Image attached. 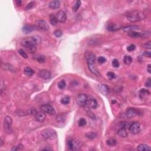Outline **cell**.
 <instances>
[{
  "label": "cell",
  "instance_id": "47",
  "mask_svg": "<svg viewBox=\"0 0 151 151\" xmlns=\"http://www.w3.org/2000/svg\"><path fill=\"white\" fill-rule=\"evenodd\" d=\"M151 78H148V80H146V82L145 83V86L146 87H150L151 85Z\"/></svg>",
  "mask_w": 151,
  "mask_h": 151
},
{
  "label": "cell",
  "instance_id": "28",
  "mask_svg": "<svg viewBox=\"0 0 151 151\" xmlns=\"http://www.w3.org/2000/svg\"><path fill=\"white\" fill-rule=\"evenodd\" d=\"M133 59L130 56H125L123 59V62L126 65H130L132 63Z\"/></svg>",
  "mask_w": 151,
  "mask_h": 151
},
{
  "label": "cell",
  "instance_id": "39",
  "mask_svg": "<svg viewBox=\"0 0 151 151\" xmlns=\"http://www.w3.org/2000/svg\"><path fill=\"white\" fill-rule=\"evenodd\" d=\"M54 35L56 37L59 38L62 36L63 33H62V31L60 30H56L54 31Z\"/></svg>",
  "mask_w": 151,
  "mask_h": 151
},
{
  "label": "cell",
  "instance_id": "51",
  "mask_svg": "<svg viewBox=\"0 0 151 151\" xmlns=\"http://www.w3.org/2000/svg\"><path fill=\"white\" fill-rule=\"evenodd\" d=\"M16 2L18 6H20L21 4H22V1H21V0H17V1H16Z\"/></svg>",
  "mask_w": 151,
  "mask_h": 151
},
{
  "label": "cell",
  "instance_id": "8",
  "mask_svg": "<svg viewBox=\"0 0 151 151\" xmlns=\"http://www.w3.org/2000/svg\"><path fill=\"white\" fill-rule=\"evenodd\" d=\"M43 112L46 113L50 115H54L56 114V111L54 108L50 105H43L41 108Z\"/></svg>",
  "mask_w": 151,
  "mask_h": 151
},
{
  "label": "cell",
  "instance_id": "37",
  "mask_svg": "<svg viewBox=\"0 0 151 151\" xmlns=\"http://www.w3.org/2000/svg\"><path fill=\"white\" fill-rule=\"evenodd\" d=\"M112 66L115 68L119 67L120 65L119 62L118 60H117V59H114V60L112 61Z\"/></svg>",
  "mask_w": 151,
  "mask_h": 151
},
{
  "label": "cell",
  "instance_id": "2",
  "mask_svg": "<svg viewBox=\"0 0 151 151\" xmlns=\"http://www.w3.org/2000/svg\"><path fill=\"white\" fill-rule=\"evenodd\" d=\"M146 18L145 14L140 11H132L127 15L128 20L131 22H136L143 20Z\"/></svg>",
  "mask_w": 151,
  "mask_h": 151
},
{
  "label": "cell",
  "instance_id": "9",
  "mask_svg": "<svg viewBox=\"0 0 151 151\" xmlns=\"http://www.w3.org/2000/svg\"><path fill=\"white\" fill-rule=\"evenodd\" d=\"M129 129L132 134H138L141 130V125L139 122H133L130 125Z\"/></svg>",
  "mask_w": 151,
  "mask_h": 151
},
{
  "label": "cell",
  "instance_id": "50",
  "mask_svg": "<svg viewBox=\"0 0 151 151\" xmlns=\"http://www.w3.org/2000/svg\"><path fill=\"white\" fill-rule=\"evenodd\" d=\"M147 70H148V72L149 74H151V66L150 64H149V65H148Z\"/></svg>",
  "mask_w": 151,
  "mask_h": 151
},
{
  "label": "cell",
  "instance_id": "46",
  "mask_svg": "<svg viewBox=\"0 0 151 151\" xmlns=\"http://www.w3.org/2000/svg\"><path fill=\"white\" fill-rule=\"evenodd\" d=\"M135 48H136V46L134 44H132L129 45V46L127 47L128 51H134V50H135Z\"/></svg>",
  "mask_w": 151,
  "mask_h": 151
},
{
  "label": "cell",
  "instance_id": "3",
  "mask_svg": "<svg viewBox=\"0 0 151 151\" xmlns=\"http://www.w3.org/2000/svg\"><path fill=\"white\" fill-rule=\"evenodd\" d=\"M67 145L68 148L71 151H79L82 148V142L79 140L71 139L68 141Z\"/></svg>",
  "mask_w": 151,
  "mask_h": 151
},
{
  "label": "cell",
  "instance_id": "22",
  "mask_svg": "<svg viewBox=\"0 0 151 151\" xmlns=\"http://www.w3.org/2000/svg\"><path fill=\"white\" fill-rule=\"evenodd\" d=\"M22 30L24 33L27 34V33H30L33 31L34 30V27L31 25H25V26L22 27Z\"/></svg>",
  "mask_w": 151,
  "mask_h": 151
},
{
  "label": "cell",
  "instance_id": "21",
  "mask_svg": "<svg viewBox=\"0 0 151 151\" xmlns=\"http://www.w3.org/2000/svg\"><path fill=\"white\" fill-rule=\"evenodd\" d=\"M122 28L124 31L129 33V32L135 31L136 30H139V27L137 26V25H129V26L123 27Z\"/></svg>",
  "mask_w": 151,
  "mask_h": 151
},
{
  "label": "cell",
  "instance_id": "16",
  "mask_svg": "<svg viewBox=\"0 0 151 151\" xmlns=\"http://www.w3.org/2000/svg\"><path fill=\"white\" fill-rule=\"evenodd\" d=\"M57 18L58 21L60 22H65L66 20L67 16L65 13L63 11H59L57 14Z\"/></svg>",
  "mask_w": 151,
  "mask_h": 151
},
{
  "label": "cell",
  "instance_id": "27",
  "mask_svg": "<svg viewBox=\"0 0 151 151\" xmlns=\"http://www.w3.org/2000/svg\"><path fill=\"white\" fill-rule=\"evenodd\" d=\"M24 73L27 76H32L34 74V71L32 68L28 67H26L24 70Z\"/></svg>",
  "mask_w": 151,
  "mask_h": 151
},
{
  "label": "cell",
  "instance_id": "29",
  "mask_svg": "<svg viewBox=\"0 0 151 151\" xmlns=\"http://www.w3.org/2000/svg\"><path fill=\"white\" fill-rule=\"evenodd\" d=\"M86 136L88 139H93L96 138L97 137V133H95V132H88V133H86Z\"/></svg>",
  "mask_w": 151,
  "mask_h": 151
},
{
  "label": "cell",
  "instance_id": "49",
  "mask_svg": "<svg viewBox=\"0 0 151 151\" xmlns=\"http://www.w3.org/2000/svg\"><path fill=\"white\" fill-rule=\"evenodd\" d=\"M88 115H89V116L90 117L91 119H95V115H94L93 113L89 111V112H88Z\"/></svg>",
  "mask_w": 151,
  "mask_h": 151
},
{
  "label": "cell",
  "instance_id": "26",
  "mask_svg": "<svg viewBox=\"0 0 151 151\" xmlns=\"http://www.w3.org/2000/svg\"><path fill=\"white\" fill-rule=\"evenodd\" d=\"M138 150L139 151H151V148L149 145L146 144H141L138 146Z\"/></svg>",
  "mask_w": 151,
  "mask_h": 151
},
{
  "label": "cell",
  "instance_id": "45",
  "mask_svg": "<svg viewBox=\"0 0 151 151\" xmlns=\"http://www.w3.org/2000/svg\"><path fill=\"white\" fill-rule=\"evenodd\" d=\"M27 49L29 51H30V53H34L36 51L37 47H36V46H32V47H29V48H27Z\"/></svg>",
  "mask_w": 151,
  "mask_h": 151
},
{
  "label": "cell",
  "instance_id": "13",
  "mask_svg": "<svg viewBox=\"0 0 151 151\" xmlns=\"http://www.w3.org/2000/svg\"><path fill=\"white\" fill-rule=\"evenodd\" d=\"M12 123H13V120L11 118L10 116H6L4 118V129L6 130H10L11 128V126Z\"/></svg>",
  "mask_w": 151,
  "mask_h": 151
},
{
  "label": "cell",
  "instance_id": "23",
  "mask_svg": "<svg viewBox=\"0 0 151 151\" xmlns=\"http://www.w3.org/2000/svg\"><path fill=\"white\" fill-rule=\"evenodd\" d=\"M117 134L120 136L122 138H126L128 136V132L126 131V129H125V128L121 127L119 129L118 132H117Z\"/></svg>",
  "mask_w": 151,
  "mask_h": 151
},
{
  "label": "cell",
  "instance_id": "40",
  "mask_svg": "<svg viewBox=\"0 0 151 151\" xmlns=\"http://www.w3.org/2000/svg\"><path fill=\"white\" fill-rule=\"evenodd\" d=\"M143 48H146V49H151V41H149L148 42H147L145 44H143L142 45Z\"/></svg>",
  "mask_w": 151,
  "mask_h": 151
},
{
  "label": "cell",
  "instance_id": "32",
  "mask_svg": "<svg viewBox=\"0 0 151 151\" xmlns=\"http://www.w3.org/2000/svg\"><path fill=\"white\" fill-rule=\"evenodd\" d=\"M57 86L60 89H65V86H66V83H65V82L64 80H60V82L58 83Z\"/></svg>",
  "mask_w": 151,
  "mask_h": 151
},
{
  "label": "cell",
  "instance_id": "36",
  "mask_svg": "<svg viewBox=\"0 0 151 151\" xmlns=\"http://www.w3.org/2000/svg\"><path fill=\"white\" fill-rule=\"evenodd\" d=\"M23 148H24L23 145L21 144H19L17 146H13V148L11 149V151H21V150H22Z\"/></svg>",
  "mask_w": 151,
  "mask_h": 151
},
{
  "label": "cell",
  "instance_id": "4",
  "mask_svg": "<svg viewBox=\"0 0 151 151\" xmlns=\"http://www.w3.org/2000/svg\"><path fill=\"white\" fill-rule=\"evenodd\" d=\"M42 136L45 139H52L56 137V131L51 129H46L42 132Z\"/></svg>",
  "mask_w": 151,
  "mask_h": 151
},
{
  "label": "cell",
  "instance_id": "19",
  "mask_svg": "<svg viewBox=\"0 0 151 151\" xmlns=\"http://www.w3.org/2000/svg\"><path fill=\"white\" fill-rule=\"evenodd\" d=\"M60 2L57 0L52 1L49 4V7L52 10H57L60 7Z\"/></svg>",
  "mask_w": 151,
  "mask_h": 151
},
{
  "label": "cell",
  "instance_id": "33",
  "mask_svg": "<svg viewBox=\"0 0 151 151\" xmlns=\"http://www.w3.org/2000/svg\"><path fill=\"white\" fill-rule=\"evenodd\" d=\"M70 97L66 96L63 97L61 100V103L63 105H67L70 102Z\"/></svg>",
  "mask_w": 151,
  "mask_h": 151
},
{
  "label": "cell",
  "instance_id": "7",
  "mask_svg": "<svg viewBox=\"0 0 151 151\" xmlns=\"http://www.w3.org/2000/svg\"><path fill=\"white\" fill-rule=\"evenodd\" d=\"M85 58L88 65H94L96 60V56L91 51H86L85 53Z\"/></svg>",
  "mask_w": 151,
  "mask_h": 151
},
{
  "label": "cell",
  "instance_id": "20",
  "mask_svg": "<svg viewBox=\"0 0 151 151\" xmlns=\"http://www.w3.org/2000/svg\"><path fill=\"white\" fill-rule=\"evenodd\" d=\"M88 67H89V69L90 71V72L94 74V75L97 76L100 75V73H99L98 70H97L96 67L95 66L94 64V65H88Z\"/></svg>",
  "mask_w": 151,
  "mask_h": 151
},
{
  "label": "cell",
  "instance_id": "25",
  "mask_svg": "<svg viewBox=\"0 0 151 151\" xmlns=\"http://www.w3.org/2000/svg\"><path fill=\"white\" fill-rule=\"evenodd\" d=\"M58 20L57 18V16H55L54 14H51L50 16V22L51 25H56L58 23Z\"/></svg>",
  "mask_w": 151,
  "mask_h": 151
},
{
  "label": "cell",
  "instance_id": "18",
  "mask_svg": "<svg viewBox=\"0 0 151 151\" xmlns=\"http://www.w3.org/2000/svg\"><path fill=\"white\" fill-rule=\"evenodd\" d=\"M100 91L104 95H107L109 92V88L106 85H100L99 86Z\"/></svg>",
  "mask_w": 151,
  "mask_h": 151
},
{
  "label": "cell",
  "instance_id": "11",
  "mask_svg": "<svg viewBox=\"0 0 151 151\" xmlns=\"http://www.w3.org/2000/svg\"><path fill=\"white\" fill-rule=\"evenodd\" d=\"M138 114V110H137L135 108H128L126 112V115L128 118L133 117L134 116H136Z\"/></svg>",
  "mask_w": 151,
  "mask_h": 151
},
{
  "label": "cell",
  "instance_id": "24",
  "mask_svg": "<svg viewBox=\"0 0 151 151\" xmlns=\"http://www.w3.org/2000/svg\"><path fill=\"white\" fill-rule=\"evenodd\" d=\"M150 92L148 90L145 89H142L139 91V97L141 99H143L146 97V96H149Z\"/></svg>",
  "mask_w": 151,
  "mask_h": 151
},
{
  "label": "cell",
  "instance_id": "48",
  "mask_svg": "<svg viewBox=\"0 0 151 151\" xmlns=\"http://www.w3.org/2000/svg\"><path fill=\"white\" fill-rule=\"evenodd\" d=\"M143 54H144L145 56H146V57L150 58L151 56V53L149 51H145L144 53H143Z\"/></svg>",
  "mask_w": 151,
  "mask_h": 151
},
{
  "label": "cell",
  "instance_id": "14",
  "mask_svg": "<svg viewBox=\"0 0 151 151\" xmlns=\"http://www.w3.org/2000/svg\"><path fill=\"white\" fill-rule=\"evenodd\" d=\"M147 34V33H146ZM146 33H138V32H136V31H131L128 33V36L132 38H140V37H146L147 36Z\"/></svg>",
  "mask_w": 151,
  "mask_h": 151
},
{
  "label": "cell",
  "instance_id": "42",
  "mask_svg": "<svg viewBox=\"0 0 151 151\" xmlns=\"http://www.w3.org/2000/svg\"><path fill=\"white\" fill-rule=\"evenodd\" d=\"M5 66H2V67H4V69L5 70H13V67L11 65H9V64H5Z\"/></svg>",
  "mask_w": 151,
  "mask_h": 151
},
{
  "label": "cell",
  "instance_id": "6",
  "mask_svg": "<svg viewBox=\"0 0 151 151\" xmlns=\"http://www.w3.org/2000/svg\"><path fill=\"white\" fill-rule=\"evenodd\" d=\"M35 28L41 31H47L48 30V24L44 20H38L35 22Z\"/></svg>",
  "mask_w": 151,
  "mask_h": 151
},
{
  "label": "cell",
  "instance_id": "30",
  "mask_svg": "<svg viewBox=\"0 0 151 151\" xmlns=\"http://www.w3.org/2000/svg\"><path fill=\"white\" fill-rule=\"evenodd\" d=\"M106 143L109 146H115L116 145L117 142L115 139L113 138H110L106 141Z\"/></svg>",
  "mask_w": 151,
  "mask_h": 151
},
{
  "label": "cell",
  "instance_id": "31",
  "mask_svg": "<svg viewBox=\"0 0 151 151\" xmlns=\"http://www.w3.org/2000/svg\"><path fill=\"white\" fill-rule=\"evenodd\" d=\"M35 59L37 61H38V62L40 63H43L45 61V57L44 56H42V55H39V56H36L35 57Z\"/></svg>",
  "mask_w": 151,
  "mask_h": 151
},
{
  "label": "cell",
  "instance_id": "15",
  "mask_svg": "<svg viewBox=\"0 0 151 151\" xmlns=\"http://www.w3.org/2000/svg\"><path fill=\"white\" fill-rule=\"evenodd\" d=\"M122 28V26L118 24L114 23H109L107 25V29L110 31H115L120 30Z\"/></svg>",
  "mask_w": 151,
  "mask_h": 151
},
{
  "label": "cell",
  "instance_id": "35",
  "mask_svg": "<svg viewBox=\"0 0 151 151\" xmlns=\"http://www.w3.org/2000/svg\"><path fill=\"white\" fill-rule=\"evenodd\" d=\"M18 53L20 54V56H21V57L24 58V59H27V58H28V55L27 54V53H25L23 50H22V49L18 50Z\"/></svg>",
  "mask_w": 151,
  "mask_h": 151
},
{
  "label": "cell",
  "instance_id": "38",
  "mask_svg": "<svg viewBox=\"0 0 151 151\" xmlns=\"http://www.w3.org/2000/svg\"><path fill=\"white\" fill-rule=\"evenodd\" d=\"M78 125L79 126H80V127H82V126H84L85 125H86V120L85 119L82 118L80 119V120H79V123Z\"/></svg>",
  "mask_w": 151,
  "mask_h": 151
},
{
  "label": "cell",
  "instance_id": "44",
  "mask_svg": "<svg viewBox=\"0 0 151 151\" xmlns=\"http://www.w3.org/2000/svg\"><path fill=\"white\" fill-rule=\"evenodd\" d=\"M97 60H98L99 63L103 64V63H105V62H106V58L103 57V56H100V57H99L98 58Z\"/></svg>",
  "mask_w": 151,
  "mask_h": 151
},
{
  "label": "cell",
  "instance_id": "52",
  "mask_svg": "<svg viewBox=\"0 0 151 151\" xmlns=\"http://www.w3.org/2000/svg\"><path fill=\"white\" fill-rule=\"evenodd\" d=\"M0 143H1V145H0V146H1V147H2L3 144H4V141H3L2 138H1V139H0Z\"/></svg>",
  "mask_w": 151,
  "mask_h": 151
},
{
  "label": "cell",
  "instance_id": "1",
  "mask_svg": "<svg viewBox=\"0 0 151 151\" xmlns=\"http://www.w3.org/2000/svg\"><path fill=\"white\" fill-rule=\"evenodd\" d=\"M41 42L42 39L39 36H34L22 40L21 42V45L26 48H28L32 46H36V45L40 43Z\"/></svg>",
  "mask_w": 151,
  "mask_h": 151
},
{
  "label": "cell",
  "instance_id": "10",
  "mask_svg": "<svg viewBox=\"0 0 151 151\" xmlns=\"http://www.w3.org/2000/svg\"><path fill=\"white\" fill-rule=\"evenodd\" d=\"M38 75L41 79H44V80H48L51 77V73L49 71L45 69L40 70L38 73Z\"/></svg>",
  "mask_w": 151,
  "mask_h": 151
},
{
  "label": "cell",
  "instance_id": "41",
  "mask_svg": "<svg viewBox=\"0 0 151 151\" xmlns=\"http://www.w3.org/2000/svg\"><path fill=\"white\" fill-rule=\"evenodd\" d=\"M107 76L110 79H113L116 77L115 74L113 72H112V71H109V72L107 73Z\"/></svg>",
  "mask_w": 151,
  "mask_h": 151
},
{
  "label": "cell",
  "instance_id": "43",
  "mask_svg": "<svg viewBox=\"0 0 151 151\" xmlns=\"http://www.w3.org/2000/svg\"><path fill=\"white\" fill-rule=\"evenodd\" d=\"M34 5H35V2H30L28 4V5H27V6L26 7V8H25V10H30V9H31L32 8H33V7H34Z\"/></svg>",
  "mask_w": 151,
  "mask_h": 151
},
{
  "label": "cell",
  "instance_id": "17",
  "mask_svg": "<svg viewBox=\"0 0 151 151\" xmlns=\"http://www.w3.org/2000/svg\"><path fill=\"white\" fill-rule=\"evenodd\" d=\"M36 116V119L37 120L38 122H43L44 121V120L45 119V117H46V116H45V114L44 113V112H37L35 115Z\"/></svg>",
  "mask_w": 151,
  "mask_h": 151
},
{
  "label": "cell",
  "instance_id": "5",
  "mask_svg": "<svg viewBox=\"0 0 151 151\" xmlns=\"http://www.w3.org/2000/svg\"><path fill=\"white\" fill-rule=\"evenodd\" d=\"M88 97L86 94L80 93L78 94L77 97V103L79 106L82 108H85L87 103Z\"/></svg>",
  "mask_w": 151,
  "mask_h": 151
},
{
  "label": "cell",
  "instance_id": "12",
  "mask_svg": "<svg viewBox=\"0 0 151 151\" xmlns=\"http://www.w3.org/2000/svg\"><path fill=\"white\" fill-rule=\"evenodd\" d=\"M87 104H88V106L91 109H96L97 107V102L96 100V99L93 98L92 97H89V99H87Z\"/></svg>",
  "mask_w": 151,
  "mask_h": 151
},
{
  "label": "cell",
  "instance_id": "34",
  "mask_svg": "<svg viewBox=\"0 0 151 151\" xmlns=\"http://www.w3.org/2000/svg\"><path fill=\"white\" fill-rule=\"evenodd\" d=\"M81 5V1H76V4H74V6L73 7V11L76 12L78 10V9L79 8V7H80Z\"/></svg>",
  "mask_w": 151,
  "mask_h": 151
}]
</instances>
